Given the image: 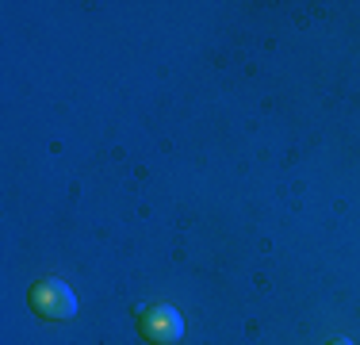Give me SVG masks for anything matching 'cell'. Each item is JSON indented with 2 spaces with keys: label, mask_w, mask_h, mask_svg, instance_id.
I'll list each match as a JSON object with an SVG mask.
<instances>
[{
  "label": "cell",
  "mask_w": 360,
  "mask_h": 345,
  "mask_svg": "<svg viewBox=\"0 0 360 345\" xmlns=\"http://www.w3.org/2000/svg\"><path fill=\"white\" fill-rule=\"evenodd\" d=\"M27 303H31V310H35L39 318H73L77 315V299H73L70 284L58 280V276L39 280L35 288H31Z\"/></svg>",
  "instance_id": "obj_1"
},
{
  "label": "cell",
  "mask_w": 360,
  "mask_h": 345,
  "mask_svg": "<svg viewBox=\"0 0 360 345\" xmlns=\"http://www.w3.org/2000/svg\"><path fill=\"white\" fill-rule=\"evenodd\" d=\"M139 330L153 345H173L184 338V318L176 307H139Z\"/></svg>",
  "instance_id": "obj_2"
},
{
  "label": "cell",
  "mask_w": 360,
  "mask_h": 345,
  "mask_svg": "<svg viewBox=\"0 0 360 345\" xmlns=\"http://www.w3.org/2000/svg\"><path fill=\"white\" fill-rule=\"evenodd\" d=\"M330 345H353V341H345V338H338V341H330Z\"/></svg>",
  "instance_id": "obj_3"
}]
</instances>
